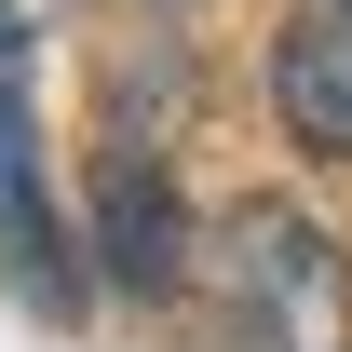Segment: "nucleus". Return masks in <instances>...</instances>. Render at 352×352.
I'll use <instances>...</instances> for the list:
<instances>
[{
  "instance_id": "f257e3e1",
  "label": "nucleus",
  "mask_w": 352,
  "mask_h": 352,
  "mask_svg": "<svg viewBox=\"0 0 352 352\" xmlns=\"http://www.w3.org/2000/svg\"><path fill=\"white\" fill-rule=\"evenodd\" d=\"M204 285H217L230 352H352V271H339V244H325L285 190H258V204L217 217Z\"/></svg>"
},
{
  "instance_id": "f03ea898",
  "label": "nucleus",
  "mask_w": 352,
  "mask_h": 352,
  "mask_svg": "<svg viewBox=\"0 0 352 352\" xmlns=\"http://www.w3.org/2000/svg\"><path fill=\"white\" fill-rule=\"evenodd\" d=\"M0 258L28 298H68V258H54V204H41V149H28V0H0Z\"/></svg>"
},
{
  "instance_id": "7ed1b4c3",
  "label": "nucleus",
  "mask_w": 352,
  "mask_h": 352,
  "mask_svg": "<svg viewBox=\"0 0 352 352\" xmlns=\"http://www.w3.org/2000/svg\"><path fill=\"white\" fill-rule=\"evenodd\" d=\"M95 244H109V271H122L135 298H163L176 258H190V217H176L149 135H109V149H95Z\"/></svg>"
},
{
  "instance_id": "20e7f679",
  "label": "nucleus",
  "mask_w": 352,
  "mask_h": 352,
  "mask_svg": "<svg viewBox=\"0 0 352 352\" xmlns=\"http://www.w3.org/2000/svg\"><path fill=\"white\" fill-rule=\"evenodd\" d=\"M271 109H285V135H298V149L352 163V0L285 14V41H271Z\"/></svg>"
}]
</instances>
